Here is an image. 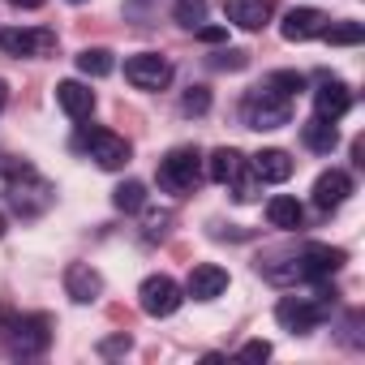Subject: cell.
Listing matches in <instances>:
<instances>
[{"label":"cell","mask_w":365,"mask_h":365,"mask_svg":"<svg viewBox=\"0 0 365 365\" xmlns=\"http://www.w3.org/2000/svg\"><path fill=\"white\" fill-rule=\"evenodd\" d=\"M155 176H159V190H168V194H190L198 185V176H202V155L194 146H172L159 159Z\"/></svg>","instance_id":"6da1fadb"},{"label":"cell","mask_w":365,"mask_h":365,"mask_svg":"<svg viewBox=\"0 0 365 365\" xmlns=\"http://www.w3.org/2000/svg\"><path fill=\"white\" fill-rule=\"evenodd\" d=\"M241 116H245V125L258 129V133H262V129H284V125L292 120V99L279 95V91H271V86H258V91L245 95Z\"/></svg>","instance_id":"7a4b0ae2"},{"label":"cell","mask_w":365,"mask_h":365,"mask_svg":"<svg viewBox=\"0 0 365 365\" xmlns=\"http://www.w3.org/2000/svg\"><path fill=\"white\" fill-rule=\"evenodd\" d=\"M5 344H9L14 356H39V352H48V344H52V318L48 314H22V318H14L9 331H5Z\"/></svg>","instance_id":"3957f363"},{"label":"cell","mask_w":365,"mask_h":365,"mask_svg":"<svg viewBox=\"0 0 365 365\" xmlns=\"http://www.w3.org/2000/svg\"><path fill=\"white\" fill-rule=\"evenodd\" d=\"M78 146L82 150H91V159L103 168V172H116V168H125L129 163V142L120 138V133H112V129H82L78 133Z\"/></svg>","instance_id":"277c9868"},{"label":"cell","mask_w":365,"mask_h":365,"mask_svg":"<svg viewBox=\"0 0 365 365\" xmlns=\"http://www.w3.org/2000/svg\"><path fill=\"white\" fill-rule=\"evenodd\" d=\"M180 301H185V297H180V284L172 275H146L142 288H138V305L150 318H172L180 309Z\"/></svg>","instance_id":"5b68a950"},{"label":"cell","mask_w":365,"mask_h":365,"mask_svg":"<svg viewBox=\"0 0 365 365\" xmlns=\"http://www.w3.org/2000/svg\"><path fill=\"white\" fill-rule=\"evenodd\" d=\"M125 78L138 86V91H163L172 82V65L159 56V52H138L125 61Z\"/></svg>","instance_id":"8992f818"},{"label":"cell","mask_w":365,"mask_h":365,"mask_svg":"<svg viewBox=\"0 0 365 365\" xmlns=\"http://www.w3.org/2000/svg\"><path fill=\"white\" fill-rule=\"evenodd\" d=\"M322 26H327V14L305 5V9H288V14H284L279 35H284L288 43H305V39H318V35H322Z\"/></svg>","instance_id":"52a82bcc"},{"label":"cell","mask_w":365,"mask_h":365,"mask_svg":"<svg viewBox=\"0 0 365 365\" xmlns=\"http://www.w3.org/2000/svg\"><path fill=\"white\" fill-rule=\"evenodd\" d=\"M275 318H279L284 331H314V327L322 322V305H314V301H305V297H284V301L275 305Z\"/></svg>","instance_id":"ba28073f"},{"label":"cell","mask_w":365,"mask_h":365,"mask_svg":"<svg viewBox=\"0 0 365 365\" xmlns=\"http://www.w3.org/2000/svg\"><path fill=\"white\" fill-rule=\"evenodd\" d=\"M0 48L9 56H48L56 48L52 31H0Z\"/></svg>","instance_id":"9c48e42d"},{"label":"cell","mask_w":365,"mask_h":365,"mask_svg":"<svg viewBox=\"0 0 365 365\" xmlns=\"http://www.w3.org/2000/svg\"><path fill=\"white\" fill-rule=\"evenodd\" d=\"M301 275H309V279H331L339 267H344V250H335V245H305L301 250Z\"/></svg>","instance_id":"30bf717a"},{"label":"cell","mask_w":365,"mask_h":365,"mask_svg":"<svg viewBox=\"0 0 365 365\" xmlns=\"http://www.w3.org/2000/svg\"><path fill=\"white\" fill-rule=\"evenodd\" d=\"M65 292H69L78 305H91V301H99V292H103V275H99L95 267H86V262H69V267H65Z\"/></svg>","instance_id":"8fae6325"},{"label":"cell","mask_w":365,"mask_h":365,"mask_svg":"<svg viewBox=\"0 0 365 365\" xmlns=\"http://www.w3.org/2000/svg\"><path fill=\"white\" fill-rule=\"evenodd\" d=\"M224 14L241 31H262L275 14V0H224Z\"/></svg>","instance_id":"7c38bea8"},{"label":"cell","mask_w":365,"mask_h":365,"mask_svg":"<svg viewBox=\"0 0 365 365\" xmlns=\"http://www.w3.org/2000/svg\"><path fill=\"white\" fill-rule=\"evenodd\" d=\"M190 297L194 301H215V297H224L228 292V271L224 267H215V262H198L194 271H190Z\"/></svg>","instance_id":"4fadbf2b"},{"label":"cell","mask_w":365,"mask_h":365,"mask_svg":"<svg viewBox=\"0 0 365 365\" xmlns=\"http://www.w3.org/2000/svg\"><path fill=\"white\" fill-rule=\"evenodd\" d=\"M348 194H352V176H348L344 168H331V172H322V176L314 180V202H318L322 211L344 207V202H348Z\"/></svg>","instance_id":"5bb4252c"},{"label":"cell","mask_w":365,"mask_h":365,"mask_svg":"<svg viewBox=\"0 0 365 365\" xmlns=\"http://www.w3.org/2000/svg\"><path fill=\"white\" fill-rule=\"evenodd\" d=\"M56 103H61V112L69 116V120H86L91 112H95V91L86 86V82H56Z\"/></svg>","instance_id":"9a60e30c"},{"label":"cell","mask_w":365,"mask_h":365,"mask_svg":"<svg viewBox=\"0 0 365 365\" xmlns=\"http://www.w3.org/2000/svg\"><path fill=\"white\" fill-rule=\"evenodd\" d=\"M241 172H245V155H241V150L220 146V150H211V155H207V176L215 180V185H237Z\"/></svg>","instance_id":"2e32d148"},{"label":"cell","mask_w":365,"mask_h":365,"mask_svg":"<svg viewBox=\"0 0 365 365\" xmlns=\"http://www.w3.org/2000/svg\"><path fill=\"white\" fill-rule=\"evenodd\" d=\"M348 108H352V95H348L344 82H322V86L314 91V116H322V120H339Z\"/></svg>","instance_id":"e0dca14e"},{"label":"cell","mask_w":365,"mask_h":365,"mask_svg":"<svg viewBox=\"0 0 365 365\" xmlns=\"http://www.w3.org/2000/svg\"><path fill=\"white\" fill-rule=\"evenodd\" d=\"M292 168H297V163H292L288 150H275V146H271V150H258V155H254V176H258V180H271V185H284V180L292 176Z\"/></svg>","instance_id":"ac0fdd59"},{"label":"cell","mask_w":365,"mask_h":365,"mask_svg":"<svg viewBox=\"0 0 365 365\" xmlns=\"http://www.w3.org/2000/svg\"><path fill=\"white\" fill-rule=\"evenodd\" d=\"M301 142H305L309 150H318V155H331V150L339 146V133H335V120H322V116H309V120L301 125Z\"/></svg>","instance_id":"d6986e66"},{"label":"cell","mask_w":365,"mask_h":365,"mask_svg":"<svg viewBox=\"0 0 365 365\" xmlns=\"http://www.w3.org/2000/svg\"><path fill=\"white\" fill-rule=\"evenodd\" d=\"M267 220H271L275 228H284V232H292V228H301V220H305V211H301V202H297V198H288V194H275V198L267 202Z\"/></svg>","instance_id":"ffe728a7"},{"label":"cell","mask_w":365,"mask_h":365,"mask_svg":"<svg viewBox=\"0 0 365 365\" xmlns=\"http://www.w3.org/2000/svg\"><path fill=\"white\" fill-rule=\"evenodd\" d=\"M78 69H82L86 78H108V73L116 69V61H112L108 48H82V52H78Z\"/></svg>","instance_id":"44dd1931"},{"label":"cell","mask_w":365,"mask_h":365,"mask_svg":"<svg viewBox=\"0 0 365 365\" xmlns=\"http://www.w3.org/2000/svg\"><path fill=\"white\" fill-rule=\"evenodd\" d=\"M322 39L331 48H356L365 39V26L361 22H335V26H322Z\"/></svg>","instance_id":"7402d4cb"},{"label":"cell","mask_w":365,"mask_h":365,"mask_svg":"<svg viewBox=\"0 0 365 365\" xmlns=\"http://www.w3.org/2000/svg\"><path fill=\"white\" fill-rule=\"evenodd\" d=\"M112 202H116V211H142L146 207V185L142 180H125V185H116Z\"/></svg>","instance_id":"603a6c76"},{"label":"cell","mask_w":365,"mask_h":365,"mask_svg":"<svg viewBox=\"0 0 365 365\" xmlns=\"http://www.w3.org/2000/svg\"><path fill=\"white\" fill-rule=\"evenodd\" d=\"M172 18L180 22V26H202L207 22V0H176V9H172Z\"/></svg>","instance_id":"cb8c5ba5"},{"label":"cell","mask_w":365,"mask_h":365,"mask_svg":"<svg viewBox=\"0 0 365 365\" xmlns=\"http://www.w3.org/2000/svg\"><path fill=\"white\" fill-rule=\"evenodd\" d=\"M267 86H271V91H279V95H288V99H292V95H301V91H305V78H301V73H292V69H275V73H271V82H267Z\"/></svg>","instance_id":"d4e9b609"},{"label":"cell","mask_w":365,"mask_h":365,"mask_svg":"<svg viewBox=\"0 0 365 365\" xmlns=\"http://www.w3.org/2000/svg\"><path fill=\"white\" fill-rule=\"evenodd\" d=\"M180 108H185L190 116H202V112L211 108V91H207V86H190L185 99H180Z\"/></svg>","instance_id":"484cf974"},{"label":"cell","mask_w":365,"mask_h":365,"mask_svg":"<svg viewBox=\"0 0 365 365\" xmlns=\"http://www.w3.org/2000/svg\"><path fill=\"white\" fill-rule=\"evenodd\" d=\"M241 356H245V361H267V356H271V344H267V339H250V344L241 348Z\"/></svg>","instance_id":"4316f807"},{"label":"cell","mask_w":365,"mask_h":365,"mask_svg":"<svg viewBox=\"0 0 365 365\" xmlns=\"http://www.w3.org/2000/svg\"><path fill=\"white\" fill-rule=\"evenodd\" d=\"M99 352H103V356H120V352H129V335H112V339H103Z\"/></svg>","instance_id":"83f0119b"},{"label":"cell","mask_w":365,"mask_h":365,"mask_svg":"<svg viewBox=\"0 0 365 365\" xmlns=\"http://www.w3.org/2000/svg\"><path fill=\"white\" fill-rule=\"evenodd\" d=\"M194 31H198V39H202V43H224V39H228V31H224V26H207V22H202V26H194Z\"/></svg>","instance_id":"f1b7e54d"},{"label":"cell","mask_w":365,"mask_h":365,"mask_svg":"<svg viewBox=\"0 0 365 365\" xmlns=\"http://www.w3.org/2000/svg\"><path fill=\"white\" fill-rule=\"evenodd\" d=\"M215 65H220V69H241V65H245V52H220Z\"/></svg>","instance_id":"f546056e"},{"label":"cell","mask_w":365,"mask_h":365,"mask_svg":"<svg viewBox=\"0 0 365 365\" xmlns=\"http://www.w3.org/2000/svg\"><path fill=\"white\" fill-rule=\"evenodd\" d=\"M9 5H14V9H43L48 0H9Z\"/></svg>","instance_id":"4dcf8cb0"},{"label":"cell","mask_w":365,"mask_h":365,"mask_svg":"<svg viewBox=\"0 0 365 365\" xmlns=\"http://www.w3.org/2000/svg\"><path fill=\"white\" fill-rule=\"evenodd\" d=\"M5 99H9V86H5V82H0V108H5Z\"/></svg>","instance_id":"1f68e13d"},{"label":"cell","mask_w":365,"mask_h":365,"mask_svg":"<svg viewBox=\"0 0 365 365\" xmlns=\"http://www.w3.org/2000/svg\"><path fill=\"white\" fill-rule=\"evenodd\" d=\"M5 228H9V224H5V215H0V237H5Z\"/></svg>","instance_id":"d6a6232c"},{"label":"cell","mask_w":365,"mask_h":365,"mask_svg":"<svg viewBox=\"0 0 365 365\" xmlns=\"http://www.w3.org/2000/svg\"><path fill=\"white\" fill-rule=\"evenodd\" d=\"M69 5H82V0H69Z\"/></svg>","instance_id":"836d02e7"}]
</instances>
